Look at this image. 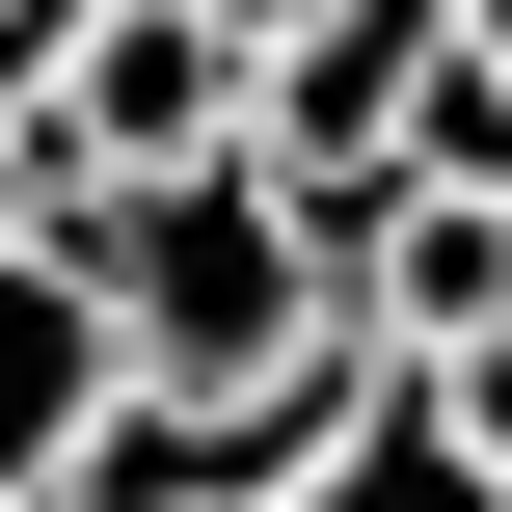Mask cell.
<instances>
[{
    "label": "cell",
    "mask_w": 512,
    "mask_h": 512,
    "mask_svg": "<svg viewBox=\"0 0 512 512\" xmlns=\"http://www.w3.org/2000/svg\"><path fill=\"white\" fill-rule=\"evenodd\" d=\"M81 297H108V351L135 378H189V405H270V378H324L351 324H324V243H297V189L216 135V162H81L54 216H27Z\"/></svg>",
    "instance_id": "cell-1"
},
{
    "label": "cell",
    "mask_w": 512,
    "mask_h": 512,
    "mask_svg": "<svg viewBox=\"0 0 512 512\" xmlns=\"http://www.w3.org/2000/svg\"><path fill=\"white\" fill-rule=\"evenodd\" d=\"M54 135H81V162H216V135H243V27H189V0H54Z\"/></svg>",
    "instance_id": "cell-2"
},
{
    "label": "cell",
    "mask_w": 512,
    "mask_h": 512,
    "mask_svg": "<svg viewBox=\"0 0 512 512\" xmlns=\"http://www.w3.org/2000/svg\"><path fill=\"white\" fill-rule=\"evenodd\" d=\"M270 512H512V486L459 459V432H432V378L378 351V378H351V405L297 432V486H270Z\"/></svg>",
    "instance_id": "cell-3"
},
{
    "label": "cell",
    "mask_w": 512,
    "mask_h": 512,
    "mask_svg": "<svg viewBox=\"0 0 512 512\" xmlns=\"http://www.w3.org/2000/svg\"><path fill=\"white\" fill-rule=\"evenodd\" d=\"M405 189H512V27H432L405 54Z\"/></svg>",
    "instance_id": "cell-4"
},
{
    "label": "cell",
    "mask_w": 512,
    "mask_h": 512,
    "mask_svg": "<svg viewBox=\"0 0 512 512\" xmlns=\"http://www.w3.org/2000/svg\"><path fill=\"white\" fill-rule=\"evenodd\" d=\"M432 432H459V459L512 486V324H486V351H432Z\"/></svg>",
    "instance_id": "cell-5"
},
{
    "label": "cell",
    "mask_w": 512,
    "mask_h": 512,
    "mask_svg": "<svg viewBox=\"0 0 512 512\" xmlns=\"http://www.w3.org/2000/svg\"><path fill=\"white\" fill-rule=\"evenodd\" d=\"M0 108H54V0H0Z\"/></svg>",
    "instance_id": "cell-6"
},
{
    "label": "cell",
    "mask_w": 512,
    "mask_h": 512,
    "mask_svg": "<svg viewBox=\"0 0 512 512\" xmlns=\"http://www.w3.org/2000/svg\"><path fill=\"white\" fill-rule=\"evenodd\" d=\"M0 512H54V486H0Z\"/></svg>",
    "instance_id": "cell-7"
}]
</instances>
